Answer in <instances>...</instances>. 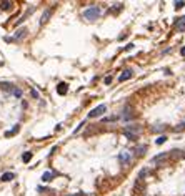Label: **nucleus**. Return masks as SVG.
I'll use <instances>...</instances> for the list:
<instances>
[{"label":"nucleus","instance_id":"nucleus-1","mask_svg":"<svg viewBox=\"0 0 185 196\" xmlns=\"http://www.w3.org/2000/svg\"><path fill=\"white\" fill-rule=\"evenodd\" d=\"M140 133H142V126L140 125H128L123 128V136L128 138L130 141H135Z\"/></svg>","mask_w":185,"mask_h":196},{"label":"nucleus","instance_id":"nucleus-27","mask_svg":"<svg viewBox=\"0 0 185 196\" xmlns=\"http://www.w3.org/2000/svg\"><path fill=\"white\" fill-rule=\"evenodd\" d=\"M180 55H182V57H185V47H184V48L180 50Z\"/></svg>","mask_w":185,"mask_h":196},{"label":"nucleus","instance_id":"nucleus-25","mask_svg":"<svg viewBox=\"0 0 185 196\" xmlns=\"http://www.w3.org/2000/svg\"><path fill=\"white\" fill-rule=\"evenodd\" d=\"M132 48H134V43H128V45L125 47V50H132Z\"/></svg>","mask_w":185,"mask_h":196},{"label":"nucleus","instance_id":"nucleus-12","mask_svg":"<svg viewBox=\"0 0 185 196\" xmlns=\"http://www.w3.org/2000/svg\"><path fill=\"white\" fill-rule=\"evenodd\" d=\"M15 178V175H13V173H4V175H2V181H12V179Z\"/></svg>","mask_w":185,"mask_h":196},{"label":"nucleus","instance_id":"nucleus-18","mask_svg":"<svg viewBox=\"0 0 185 196\" xmlns=\"http://www.w3.org/2000/svg\"><path fill=\"white\" fill-rule=\"evenodd\" d=\"M165 141H167V136H164V135H162V136H159V138L155 140V143H157V145H164Z\"/></svg>","mask_w":185,"mask_h":196},{"label":"nucleus","instance_id":"nucleus-26","mask_svg":"<svg viewBox=\"0 0 185 196\" xmlns=\"http://www.w3.org/2000/svg\"><path fill=\"white\" fill-rule=\"evenodd\" d=\"M32 96H34V98H38V93L35 92V90H32Z\"/></svg>","mask_w":185,"mask_h":196},{"label":"nucleus","instance_id":"nucleus-21","mask_svg":"<svg viewBox=\"0 0 185 196\" xmlns=\"http://www.w3.org/2000/svg\"><path fill=\"white\" fill-rule=\"evenodd\" d=\"M10 5H12V2H4V4H2V9H10Z\"/></svg>","mask_w":185,"mask_h":196},{"label":"nucleus","instance_id":"nucleus-4","mask_svg":"<svg viewBox=\"0 0 185 196\" xmlns=\"http://www.w3.org/2000/svg\"><path fill=\"white\" fill-rule=\"evenodd\" d=\"M118 161L122 163V165H128L130 163V153L128 151H122V153L118 154Z\"/></svg>","mask_w":185,"mask_h":196},{"label":"nucleus","instance_id":"nucleus-20","mask_svg":"<svg viewBox=\"0 0 185 196\" xmlns=\"http://www.w3.org/2000/svg\"><path fill=\"white\" fill-rule=\"evenodd\" d=\"M182 130H185V121H184V123H180L178 126H175V131H182Z\"/></svg>","mask_w":185,"mask_h":196},{"label":"nucleus","instance_id":"nucleus-11","mask_svg":"<svg viewBox=\"0 0 185 196\" xmlns=\"http://www.w3.org/2000/svg\"><path fill=\"white\" fill-rule=\"evenodd\" d=\"M50 15H52V10H45V12H43V15H42V18H40V23L43 25V23L48 20V17H50Z\"/></svg>","mask_w":185,"mask_h":196},{"label":"nucleus","instance_id":"nucleus-3","mask_svg":"<svg viewBox=\"0 0 185 196\" xmlns=\"http://www.w3.org/2000/svg\"><path fill=\"white\" fill-rule=\"evenodd\" d=\"M107 111V106L105 105H98L97 108H93L92 111L88 113V118H97V117H100L102 113H105Z\"/></svg>","mask_w":185,"mask_h":196},{"label":"nucleus","instance_id":"nucleus-2","mask_svg":"<svg viewBox=\"0 0 185 196\" xmlns=\"http://www.w3.org/2000/svg\"><path fill=\"white\" fill-rule=\"evenodd\" d=\"M100 17V9L98 7H88L87 10H84V18L85 20H97V18Z\"/></svg>","mask_w":185,"mask_h":196},{"label":"nucleus","instance_id":"nucleus-9","mask_svg":"<svg viewBox=\"0 0 185 196\" xmlns=\"http://www.w3.org/2000/svg\"><path fill=\"white\" fill-rule=\"evenodd\" d=\"M67 90H68V87H67V83H59L57 85V93H59V95H65V93H67Z\"/></svg>","mask_w":185,"mask_h":196},{"label":"nucleus","instance_id":"nucleus-6","mask_svg":"<svg viewBox=\"0 0 185 196\" xmlns=\"http://www.w3.org/2000/svg\"><path fill=\"white\" fill-rule=\"evenodd\" d=\"M175 28H177V32H185V15H184V17H180L178 20H177Z\"/></svg>","mask_w":185,"mask_h":196},{"label":"nucleus","instance_id":"nucleus-15","mask_svg":"<svg viewBox=\"0 0 185 196\" xmlns=\"http://www.w3.org/2000/svg\"><path fill=\"white\" fill-rule=\"evenodd\" d=\"M30 160H32V153H30V151H27V153L22 154V161L23 163H29Z\"/></svg>","mask_w":185,"mask_h":196},{"label":"nucleus","instance_id":"nucleus-8","mask_svg":"<svg viewBox=\"0 0 185 196\" xmlns=\"http://www.w3.org/2000/svg\"><path fill=\"white\" fill-rule=\"evenodd\" d=\"M25 35H27V28L23 27V28H20V30H17V32H15V37H13V40H22Z\"/></svg>","mask_w":185,"mask_h":196},{"label":"nucleus","instance_id":"nucleus-24","mask_svg":"<svg viewBox=\"0 0 185 196\" xmlns=\"http://www.w3.org/2000/svg\"><path fill=\"white\" fill-rule=\"evenodd\" d=\"M105 83H107V85L112 83V77H107V78H105Z\"/></svg>","mask_w":185,"mask_h":196},{"label":"nucleus","instance_id":"nucleus-10","mask_svg":"<svg viewBox=\"0 0 185 196\" xmlns=\"http://www.w3.org/2000/svg\"><path fill=\"white\" fill-rule=\"evenodd\" d=\"M145 151H147V145H140V146L135 148V154H139V156H142Z\"/></svg>","mask_w":185,"mask_h":196},{"label":"nucleus","instance_id":"nucleus-19","mask_svg":"<svg viewBox=\"0 0 185 196\" xmlns=\"http://www.w3.org/2000/svg\"><path fill=\"white\" fill-rule=\"evenodd\" d=\"M123 9V4H115L114 7H112V12H118V10Z\"/></svg>","mask_w":185,"mask_h":196},{"label":"nucleus","instance_id":"nucleus-7","mask_svg":"<svg viewBox=\"0 0 185 196\" xmlns=\"http://www.w3.org/2000/svg\"><path fill=\"white\" fill-rule=\"evenodd\" d=\"M132 117H134V113H132V106H128V105H127L125 108H123L122 118H123V120H130Z\"/></svg>","mask_w":185,"mask_h":196},{"label":"nucleus","instance_id":"nucleus-5","mask_svg":"<svg viewBox=\"0 0 185 196\" xmlns=\"http://www.w3.org/2000/svg\"><path fill=\"white\" fill-rule=\"evenodd\" d=\"M132 75H134V71H132L130 68H127V70L122 71V75L118 77V80H120V82H127L128 78H132Z\"/></svg>","mask_w":185,"mask_h":196},{"label":"nucleus","instance_id":"nucleus-16","mask_svg":"<svg viewBox=\"0 0 185 196\" xmlns=\"http://www.w3.org/2000/svg\"><path fill=\"white\" fill-rule=\"evenodd\" d=\"M18 130H20V126H18V125H15V126H13V130H12V131H7V133H5V136H12V135H15V133H17Z\"/></svg>","mask_w":185,"mask_h":196},{"label":"nucleus","instance_id":"nucleus-17","mask_svg":"<svg viewBox=\"0 0 185 196\" xmlns=\"http://www.w3.org/2000/svg\"><path fill=\"white\" fill-rule=\"evenodd\" d=\"M12 95L17 96V98H20V96H22V90H20V88H12Z\"/></svg>","mask_w":185,"mask_h":196},{"label":"nucleus","instance_id":"nucleus-22","mask_svg":"<svg viewBox=\"0 0 185 196\" xmlns=\"http://www.w3.org/2000/svg\"><path fill=\"white\" fill-rule=\"evenodd\" d=\"M184 5H185V2H182V0L180 2H175V9H182Z\"/></svg>","mask_w":185,"mask_h":196},{"label":"nucleus","instance_id":"nucleus-23","mask_svg":"<svg viewBox=\"0 0 185 196\" xmlns=\"http://www.w3.org/2000/svg\"><path fill=\"white\" fill-rule=\"evenodd\" d=\"M162 128H165V126H160V125H157V126H153V128H152V131H160Z\"/></svg>","mask_w":185,"mask_h":196},{"label":"nucleus","instance_id":"nucleus-14","mask_svg":"<svg viewBox=\"0 0 185 196\" xmlns=\"http://www.w3.org/2000/svg\"><path fill=\"white\" fill-rule=\"evenodd\" d=\"M165 158H168V153H162V154H157L155 158L152 160V163H157V161H160V160H165Z\"/></svg>","mask_w":185,"mask_h":196},{"label":"nucleus","instance_id":"nucleus-13","mask_svg":"<svg viewBox=\"0 0 185 196\" xmlns=\"http://www.w3.org/2000/svg\"><path fill=\"white\" fill-rule=\"evenodd\" d=\"M52 178H54V173H52V171H45V173L42 175V179H43V181H50Z\"/></svg>","mask_w":185,"mask_h":196}]
</instances>
